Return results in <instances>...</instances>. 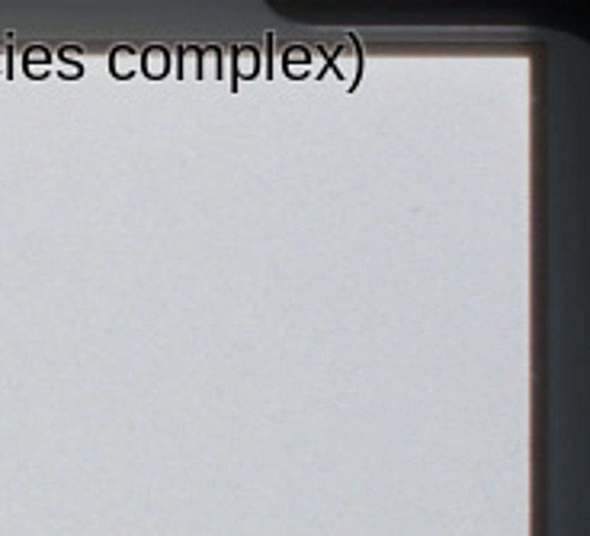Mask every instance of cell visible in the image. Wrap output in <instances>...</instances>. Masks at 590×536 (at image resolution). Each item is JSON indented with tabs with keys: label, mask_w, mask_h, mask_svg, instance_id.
Here are the masks:
<instances>
[{
	"label": "cell",
	"mask_w": 590,
	"mask_h": 536,
	"mask_svg": "<svg viewBox=\"0 0 590 536\" xmlns=\"http://www.w3.org/2000/svg\"><path fill=\"white\" fill-rule=\"evenodd\" d=\"M141 62H145V74L148 77H164L167 74V52L160 49V45H158V49H148Z\"/></svg>",
	"instance_id": "1"
}]
</instances>
